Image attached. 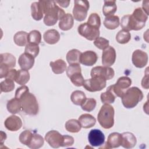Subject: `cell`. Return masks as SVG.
<instances>
[{"mask_svg":"<svg viewBox=\"0 0 149 149\" xmlns=\"http://www.w3.org/2000/svg\"><path fill=\"white\" fill-rule=\"evenodd\" d=\"M122 144V136L121 134L113 132L108 137L107 141L105 144V148H113L119 147Z\"/></svg>","mask_w":149,"mask_h":149,"instance_id":"19","label":"cell"},{"mask_svg":"<svg viewBox=\"0 0 149 149\" xmlns=\"http://www.w3.org/2000/svg\"><path fill=\"white\" fill-rule=\"evenodd\" d=\"M88 140L90 145L94 147H98L104 144L105 136L100 130L92 129L88 133Z\"/></svg>","mask_w":149,"mask_h":149,"instance_id":"13","label":"cell"},{"mask_svg":"<svg viewBox=\"0 0 149 149\" xmlns=\"http://www.w3.org/2000/svg\"><path fill=\"white\" fill-rule=\"evenodd\" d=\"M87 23L91 26L99 29L101 26V19L100 16L96 13H91L88 17Z\"/></svg>","mask_w":149,"mask_h":149,"instance_id":"42","label":"cell"},{"mask_svg":"<svg viewBox=\"0 0 149 149\" xmlns=\"http://www.w3.org/2000/svg\"><path fill=\"white\" fill-rule=\"evenodd\" d=\"M29 92V87L26 86H22L19 88H17L15 92V98L17 99H20L23 95H24L26 93Z\"/></svg>","mask_w":149,"mask_h":149,"instance_id":"47","label":"cell"},{"mask_svg":"<svg viewBox=\"0 0 149 149\" xmlns=\"http://www.w3.org/2000/svg\"><path fill=\"white\" fill-rule=\"evenodd\" d=\"M115 110L112 106L108 104L103 105L97 115L100 125L104 129L111 128L114 125Z\"/></svg>","mask_w":149,"mask_h":149,"instance_id":"3","label":"cell"},{"mask_svg":"<svg viewBox=\"0 0 149 149\" xmlns=\"http://www.w3.org/2000/svg\"><path fill=\"white\" fill-rule=\"evenodd\" d=\"M120 26L126 31H129L130 30H139L143 28L144 24L138 22L132 15H126L123 16L120 21Z\"/></svg>","mask_w":149,"mask_h":149,"instance_id":"8","label":"cell"},{"mask_svg":"<svg viewBox=\"0 0 149 149\" xmlns=\"http://www.w3.org/2000/svg\"><path fill=\"white\" fill-rule=\"evenodd\" d=\"M6 107L10 113L13 114L17 113L22 109L20 101L15 97L8 101Z\"/></svg>","mask_w":149,"mask_h":149,"instance_id":"27","label":"cell"},{"mask_svg":"<svg viewBox=\"0 0 149 149\" xmlns=\"http://www.w3.org/2000/svg\"><path fill=\"white\" fill-rule=\"evenodd\" d=\"M22 110L29 115H36L38 112V104L34 94L29 92L23 95L20 99Z\"/></svg>","mask_w":149,"mask_h":149,"instance_id":"4","label":"cell"},{"mask_svg":"<svg viewBox=\"0 0 149 149\" xmlns=\"http://www.w3.org/2000/svg\"><path fill=\"white\" fill-rule=\"evenodd\" d=\"M31 13L32 17L36 20H40L44 16V13L39 2H34L31 5Z\"/></svg>","mask_w":149,"mask_h":149,"instance_id":"29","label":"cell"},{"mask_svg":"<svg viewBox=\"0 0 149 149\" xmlns=\"http://www.w3.org/2000/svg\"><path fill=\"white\" fill-rule=\"evenodd\" d=\"M86 98L84 93L80 90L74 91L70 95V100L72 102L76 105H81Z\"/></svg>","mask_w":149,"mask_h":149,"instance_id":"30","label":"cell"},{"mask_svg":"<svg viewBox=\"0 0 149 149\" xmlns=\"http://www.w3.org/2000/svg\"><path fill=\"white\" fill-rule=\"evenodd\" d=\"M109 40L100 37L97 38L94 41V45L98 49L102 50H104L105 48L109 47Z\"/></svg>","mask_w":149,"mask_h":149,"instance_id":"45","label":"cell"},{"mask_svg":"<svg viewBox=\"0 0 149 149\" xmlns=\"http://www.w3.org/2000/svg\"><path fill=\"white\" fill-rule=\"evenodd\" d=\"M115 72L109 66H95L91 70V77H101L107 80H110L113 77Z\"/></svg>","mask_w":149,"mask_h":149,"instance_id":"11","label":"cell"},{"mask_svg":"<svg viewBox=\"0 0 149 149\" xmlns=\"http://www.w3.org/2000/svg\"><path fill=\"white\" fill-rule=\"evenodd\" d=\"M0 64H4L9 68H12L16 65V58L11 54L3 53L0 55Z\"/></svg>","mask_w":149,"mask_h":149,"instance_id":"28","label":"cell"},{"mask_svg":"<svg viewBox=\"0 0 149 149\" xmlns=\"http://www.w3.org/2000/svg\"><path fill=\"white\" fill-rule=\"evenodd\" d=\"M116 51L112 46L105 48L102 54V63L105 66H111L115 62Z\"/></svg>","mask_w":149,"mask_h":149,"instance_id":"14","label":"cell"},{"mask_svg":"<svg viewBox=\"0 0 149 149\" xmlns=\"http://www.w3.org/2000/svg\"><path fill=\"white\" fill-rule=\"evenodd\" d=\"M119 17L115 15L107 16L105 18L104 21V25L107 29L109 30H114L116 29L119 26Z\"/></svg>","mask_w":149,"mask_h":149,"instance_id":"26","label":"cell"},{"mask_svg":"<svg viewBox=\"0 0 149 149\" xmlns=\"http://www.w3.org/2000/svg\"><path fill=\"white\" fill-rule=\"evenodd\" d=\"M55 2L63 8H67L70 3V1H56Z\"/></svg>","mask_w":149,"mask_h":149,"instance_id":"52","label":"cell"},{"mask_svg":"<svg viewBox=\"0 0 149 149\" xmlns=\"http://www.w3.org/2000/svg\"><path fill=\"white\" fill-rule=\"evenodd\" d=\"M116 97V96L113 90V85L109 86L107 88V91L104 93H102L100 95L102 102L108 104L113 103L115 102Z\"/></svg>","mask_w":149,"mask_h":149,"instance_id":"23","label":"cell"},{"mask_svg":"<svg viewBox=\"0 0 149 149\" xmlns=\"http://www.w3.org/2000/svg\"><path fill=\"white\" fill-rule=\"evenodd\" d=\"M117 10L115 1H104V5L102 8V12L106 17L113 15Z\"/></svg>","mask_w":149,"mask_h":149,"instance_id":"25","label":"cell"},{"mask_svg":"<svg viewBox=\"0 0 149 149\" xmlns=\"http://www.w3.org/2000/svg\"><path fill=\"white\" fill-rule=\"evenodd\" d=\"M74 143V139L73 137L69 135H63V142L62 147L71 146Z\"/></svg>","mask_w":149,"mask_h":149,"instance_id":"48","label":"cell"},{"mask_svg":"<svg viewBox=\"0 0 149 149\" xmlns=\"http://www.w3.org/2000/svg\"><path fill=\"white\" fill-rule=\"evenodd\" d=\"M14 81L9 79H5L0 84L1 92L8 93L13 90L15 88Z\"/></svg>","mask_w":149,"mask_h":149,"instance_id":"39","label":"cell"},{"mask_svg":"<svg viewBox=\"0 0 149 149\" xmlns=\"http://www.w3.org/2000/svg\"><path fill=\"white\" fill-rule=\"evenodd\" d=\"M143 94L141 90L137 87H132L127 88L122 96V102L126 108H133L143 98Z\"/></svg>","mask_w":149,"mask_h":149,"instance_id":"2","label":"cell"},{"mask_svg":"<svg viewBox=\"0 0 149 149\" xmlns=\"http://www.w3.org/2000/svg\"><path fill=\"white\" fill-rule=\"evenodd\" d=\"M44 143L43 137L39 134H33L30 144L27 146L32 149H38L41 148Z\"/></svg>","mask_w":149,"mask_h":149,"instance_id":"36","label":"cell"},{"mask_svg":"<svg viewBox=\"0 0 149 149\" xmlns=\"http://www.w3.org/2000/svg\"><path fill=\"white\" fill-rule=\"evenodd\" d=\"M41 41V34L40 32L37 30L31 31L27 36L28 43L35 44L38 45Z\"/></svg>","mask_w":149,"mask_h":149,"instance_id":"38","label":"cell"},{"mask_svg":"<svg viewBox=\"0 0 149 149\" xmlns=\"http://www.w3.org/2000/svg\"><path fill=\"white\" fill-rule=\"evenodd\" d=\"M34 57L31 55L24 52L20 55L18 59V63L22 69L29 70L34 65Z\"/></svg>","mask_w":149,"mask_h":149,"instance_id":"17","label":"cell"},{"mask_svg":"<svg viewBox=\"0 0 149 149\" xmlns=\"http://www.w3.org/2000/svg\"><path fill=\"white\" fill-rule=\"evenodd\" d=\"M79 34L89 41H93L99 37L100 30L98 28L91 26L87 23L81 24L77 29Z\"/></svg>","mask_w":149,"mask_h":149,"instance_id":"7","label":"cell"},{"mask_svg":"<svg viewBox=\"0 0 149 149\" xmlns=\"http://www.w3.org/2000/svg\"><path fill=\"white\" fill-rule=\"evenodd\" d=\"M43 38L47 44H55L59 41L60 39V34L55 29H50L44 33Z\"/></svg>","mask_w":149,"mask_h":149,"instance_id":"21","label":"cell"},{"mask_svg":"<svg viewBox=\"0 0 149 149\" xmlns=\"http://www.w3.org/2000/svg\"><path fill=\"white\" fill-rule=\"evenodd\" d=\"M28 34L26 31H20L17 32L13 37V41L15 43L20 47L25 46L27 45Z\"/></svg>","mask_w":149,"mask_h":149,"instance_id":"31","label":"cell"},{"mask_svg":"<svg viewBox=\"0 0 149 149\" xmlns=\"http://www.w3.org/2000/svg\"><path fill=\"white\" fill-rule=\"evenodd\" d=\"M98 59L97 54L93 51H86L81 53L80 57V63L85 66L94 65Z\"/></svg>","mask_w":149,"mask_h":149,"instance_id":"16","label":"cell"},{"mask_svg":"<svg viewBox=\"0 0 149 149\" xmlns=\"http://www.w3.org/2000/svg\"><path fill=\"white\" fill-rule=\"evenodd\" d=\"M131 39V34L129 31L125 30H120L116 36V41L122 44L127 43Z\"/></svg>","mask_w":149,"mask_h":149,"instance_id":"37","label":"cell"},{"mask_svg":"<svg viewBox=\"0 0 149 149\" xmlns=\"http://www.w3.org/2000/svg\"><path fill=\"white\" fill-rule=\"evenodd\" d=\"M9 68L4 65V64H0V78L2 79L3 77H5L10 69Z\"/></svg>","mask_w":149,"mask_h":149,"instance_id":"49","label":"cell"},{"mask_svg":"<svg viewBox=\"0 0 149 149\" xmlns=\"http://www.w3.org/2000/svg\"><path fill=\"white\" fill-rule=\"evenodd\" d=\"M30 73L27 70L20 69L17 70V77L15 81L20 85H24L30 80Z\"/></svg>","mask_w":149,"mask_h":149,"instance_id":"33","label":"cell"},{"mask_svg":"<svg viewBox=\"0 0 149 149\" xmlns=\"http://www.w3.org/2000/svg\"><path fill=\"white\" fill-rule=\"evenodd\" d=\"M45 140L51 147L57 148L62 147L63 135L60 134L58 131L50 130L46 133Z\"/></svg>","mask_w":149,"mask_h":149,"instance_id":"10","label":"cell"},{"mask_svg":"<svg viewBox=\"0 0 149 149\" xmlns=\"http://www.w3.org/2000/svg\"><path fill=\"white\" fill-rule=\"evenodd\" d=\"M74 19L70 13H66L60 20L59 22V27L63 31H66L71 29L73 26Z\"/></svg>","mask_w":149,"mask_h":149,"instance_id":"20","label":"cell"},{"mask_svg":"<svg viewBox=\"0 0 149 149\" xmlns=\"http://www.w3.org/2000/svg\"><path fill=\"white\" fill-rule=\"evenodd\" d=\"M122 144L121 146L125 148H132L134 147L137 143L135 136L130 132H124L121 134Z\"/></svg>","mask_w":149,"mask_h":149,"instance_id":"18","label":"cell"},{"mask_svg":"<svg viewBox=\"0 0 149 149\" xmlns=\"http://www.w3.org/2000/svg\"><path fill=\"white\" fill-rule=\"evenodd\" d=\"M81 72V67L79 63L70 64L66 69V74L69 77L73 74Z\"/></svg>","mask_w":149,"mask_h":149,"instance_id":"46","label":"cell"},{"mask_svg":"<svg viewBox=\"0 0 149 149\" xmlns=\"http://www.w3.org/2000/svg\"><path fill=\"white\" fill-rule=\"evenodd\" d=\"M78 120L79 121L82 127L88 129L94 126L96 123L95 118L90 114L84 113L79 116Z\"/></svg>","mask_w":149,"mask_h":149,"instance_id":"22","label":"cell"},{"mask_svg":"<svg viewBox=\"0 0 149 149\" xmlns=\"http://www.w3.org/2000/svg\"><path fill=\"white\" fill-rule=\"evenodd\" d=\"M132 80L127 76L119 77L113 85V90L116 97H122L126 90L131 86Z\"/></svg>","mask_w":149,"mask_h":149,"instance_id":"9","label":"cell"},{"mask_svg":"<svg viewBox=\"0 0 149 149\" xmlns=\"http://www.w3.org/2000/svg\"><path fill=\"white\" fill-rule=\"evenodd\" d=\"M84 88L90 92L99 91L106 87V80L101 77H94L84 80Z\"/></svg>","mask_w":149,"mask_h":149,"instance_id":"6","label":"cell"},{"mask_svg":"<svg viewBox=\"0 0 149 149\" xmlns=\"http://www.w3.org/2000/svg\"><path fill=\"white\" fill-rule=\"evenodd\" d=\"M4 125L8 130L12 132H16L22 127V121L19 116L13 115L6 119Z\"/></svg>","mask_w":149,"mask_h":149,"instance_id":"15","label":"cell"},{"mask_svg":"<svg viewBox=\"0 0 149 149\" xmlns=\"http://www.w3.org/2000/svg\"><path fill=\"white\" fill-rule=\"evenodd\" d=\"M17 70H16L15 69H11L9 70L6 76L5 77V79H9L13 81H15L17 77Z\"/></svg>","mask_w":149,"mask_h":149,"instance_id":"50","label":"cell"},{"mask_svg":"<svg viewBox=\"0 0 149 149\" xmlns=\"http://www.w3.org/2000/svg\"><path fill=\"white\" fill-rule=\"evenodd\" d=\"M49 65L52 68V72L55 74L63 73L67 68L66 62L61 59H57L54 62H51Z\"/></svg>","mask_w":149,"mask_h":149,"instance_id":"24","label":"cell"},{"mask_svg":"<svg viewBox=\"0 0 149 149\" xmlns=\"http://www.w3.org/2000/svg\"><path fill=\"white\" fill-rule=\"evenodd\" d=\"M33 135V134L30 130H24L20 133L19 136V141L22 144L27 146L30 144L31 140Z\"/></svg>","mask_w":149,"mask_h":149,"instance_id":"40","label":"cell"},{"mask_svg":"<svg viewBox=\"0 0 149 149\" xmlns=\"http://www.w3.org/2000/svg\"><path fill=\"white\" fill-rule=\"evenodd\" d=\"M148 59L147 54L141 49H136L133 52L132 63L138 68H144L147 64Z\"/></svg>","mask_w":149,"mask_h":149,"instance_id":"12","label":"cell"},{"mask_svg":"<svg viewBox=\"0 0 149 149\" xmlns=\"http://www.w3.org/2000/svg\"><path fill=\"white\" fill-rule=\"evenodd\" d=\"M43 13L45 15L44 23L48 26L55 25L66 13L54 1H39Z\"/></svg>","mask_w":149,"mask_h":149,"instance_id":"1","label":"cell"},{"mask_svg":"<svg viewBox=\"0 0 149 149\" xmlns=\"http://www.w3.org/2000/svg\"><path fill=\"white\" fill-rule=\"evenodd\" d=\"M24 51H25L24 52L28 53V54L31 55L34 58H36L37 56V55L39 54L40 48H39L38 45H37V44L28 43V44H27L26 45Z\"/></svg>","mask_w":149,"mask_h":149,"instance_id":"44","label":"cell"},{"mask_svg":"<svg viewBox=\"0 0 149 149\" xmlns=\"http://www.w3.org/2000/svg\"><path fill=\"white\" fill-rule=\"evenodd\" d=\"M148 73L146 74V75L143 77V79H142L141 81V86L143 88H146V89H148Z\"/></svg>","mask_w":149,"mask_h":149,"instance_id":"51","label":"cell"},{"mask_svg":"<svg viewBox=\"0 0 149 149\" xmlns=\"http://www.w3.org/2000/svg\"><path fill=\"white\" fill-rule=\"evenodd\" d=\"M97 102L94 98H86L84 103L81 105L83 110L87 112H91L96 107Z\"/></svg>","mask_w":149,"mask_h":149,"instance_id":"41","label":"cell"},{"mask_svg":"<svg viewBox=\"0 0 149 149\" xmlns=\"http://www.w3.org/2000/svg\"><path fill=\"white\" fill-rule=\"evenodd\" d=\"M81 52L76 49L70 50L66 54V60L69 64L80 63V57Z\"/></svg>","mask_w":149,"mask_h":149,"instance_id":"32","label":"cell"},{"mask_svg":"<svg viewBox=\"0 0 149 149\" xmlns=\"http://www.w3.org/2000/svg\"><path fill=\"white\" fill-rule=\"evenodd\" d=\"M138 22L146 24V21L148 19V15L141 8H136L133 12L132 15H131Z\"/></svg>","mask_w":149,"mask_h":149,"instance_id":"35","label":"cell"},{"mask_svg":"<svg viewBox=\"0 0 149 149\" xmlns=\"http://www.w3.org/2000/svg\"><path fill=\"white\" fill-rule=\"evenodd\" d=\"M73 9V17L75 20L81 22L87 17V11L89 9V2L87 1L76 0L74 2Z\"/></svg>","mask_w":149,"mask_h":149,"instance_id":"5","label":"cell"},{"mask_svg":"<svg viewBox=\"0 0 149 149\" xmlns=\"http://www.w3.org/2000/svg\"><path fill=\"white\" fill-rule=\"evenodd\" d=\"M66 130L71 133H77L81 128V126L79 120L74 119L68 120L65 123Z\"/></svg>","mask_w":149,"mask_h":149,"instance_id":"34","label":"cell"},{"mask_svg":"<svg viewBox=\"0 0 149 149\" xmlns=\"http://www.w3.org/2000/svg\"><path fill=\"white\" fill-rule=\"evenodd\" d=\"M70 81L72 83L76 86L77 87H80L83 86L84 80V77L82 76L81 72L79 73H76L75 74H72L69 77Z\"/></svg>","mask_w":149,"mask_h":149,"instance_id":"43","label":"cell"}]
</instances>
